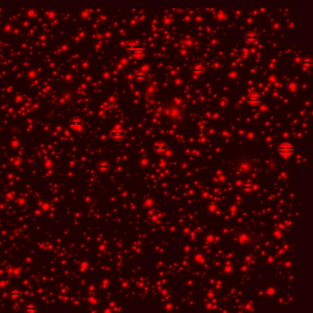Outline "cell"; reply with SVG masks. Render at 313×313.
<instances>
[{"label":"cell","mask_w":313,"mask_h":313,"mask_svg":"<svg viewBox=\"0 0 313 313\" xmlns=\"http://www.w3.org/2000/svg\"><path fill=\"white\" fill-rule=\"evenodd\" d=\"M125 49L132 56L137 59H142L147 53V51L143 46H142L139 43L132 42V41L126 43Z\"/></svg>","instance_id":"6da1fadb"},{"label":"cell","mask_w":313,"mask_h":313,"mask_svg":"<svg viewBox=\"0 0 313 313\" xmlns=\"http://www.w3.org/2000/svg\"><path fill=\"white\" fill-rule=\"evenodd\" d=\"M277 152L281 157H283L285 159H287L294 154L295 147H294L293 144H291L289 142H282L277 147Z\"/></svg>","instance_id":"7a4b0ae2"},{"label":"cell","mask_w":313,"mask_h":313,"mask_svg":"<svg viewBox=\"0 0 313 313\" xmlns=\"http://www.w3.org/2000/svg\"><path fill=\"white\" fill-rule=\"evenodd\" d=\"M262 97L257 93H250L246 98V101L251 106H258L262 102Z\"/></svg>","instance_id":"3957f363"},{"label":"cell","mask_w":313,"mask_h":313,"mask_svg":"<svg viewBox=\"0 0 313 313\" xmlns=\"http://www.w3.org/2000/svg\"><path fill=\"white\" fill-rule=\"evenodd\" d=\"M110 137L114 140V141H120L122 139H124L125 137V132L119 128V127H117L115 129H113L111 132H110Z\"/></svg>","instance_id":"277c9868"},{"label":"cell","mask_w":313,"mask_h":313,"mask_svg":"<svg viewBox=\"0 0 313 313\" xmlns=\"http://www.w3.org/2000/svg\"><path fill=\"white\" fill-rule=\"evenodd\" d=\"M69 125L73 129L80 130L83 127V120L81 119V118H79L77 116H75V117L71 118V119L69 120Z\"/></svg>","instance_id":"5b68a950"},{"label":"cell","mask_w":313,"mask_h":313,"mask_svg":"<svg viewBox=\"0 0 313 313\" xmlns=\"http://www.w3.org/2000/svg\"><path fill=\"white\" fill-rule=\"evenodd\" d=\"M21 295H22V293H21L20 289H18L17 287H13L8 291V297H10L11 300H14V301L18 300L21 297Z\"/></svg>","instance_id":"8992f818"},{"label":"cell","mask_w":313,"mask_h":313,"mask_svg":"<svg viewBox=\"0 0 313 313\" xmlns=\"http://www.w3.org/2000/svg\"><path fill=\"white\" fill-rule=\"evenodd\" d=\"M166 150H167V146L165 145L164 142H157L153 146V151L157 154H164L165 152H166Z\"/></svg>","instance_id":"52a82bcc"},{"label":"cell","mask_w":313,"mask_h":313,"mask_svg":"<svg viewBox=\"0 0 313 313\" xmlns=\"http://www.w3.org/2000/svg\"><path fill=\"white\" fill-rule=\"evenodd\" d=\"M24 311L25 312H28V313H33V312H36L37 311H38V308H37V306H36V304L35 303H33V302H27L25 305H24Z\"/></svg>","instance_id":"ba28073f"},{"label":"cell","mask_w":313,"mask_h":313,"mask_svg":"<svg viewBox=\"0 0 313 313\" xmlns=\"http://www.w3.org/2000/svg\"><path fill=\"white\" fill-rule=\"evenodd\" d=\"M98 169L100 172H107L109 169V164L105 160H100L98 163Z\"/></svg>","instance_id":"9c48e42d"},{"label":"cell","mask_w":313,"mask_h":313,"mask_svg":"<svg viewBox=\"0 0 313 313\" xmlns=\"http://www.w3.org/2000/svg\"><path fill=\"white\" fill-rule=\"evenodd\" d=\"M245 39H246V41H247L248 42H253V41H257L258 37H257V35H256L255 33L249 32L246 34V36H245Z\"/></svg>","instance_id":"30bf717a"},{"label":"cell","mask_w":313,"mask_h":313,"mask_svg":"<svg viewBox=\"0 0 313 313\" xmlns=\"http://www.w3.org/2000/svg\"><path fill=\"white\" fill-rule=\"evenodd\" d=\"M135 78H136L137 80H139V81L142 82V81H144V80L146 79V75H145V74H143V73L138 72V73L135 75Z\"/></svg>","instance_id":"8fae6325"},{"label":"cell","mask_w":313,"mask_h":313,"mask_svg":"<svg viewBox=\"0 0 313 313\" xmlns=\"http://www.w3.org/2000/svg\"><path fill=\"white\" fill-rule=\"evenodd\" d=\"M243 188L244 191H252L254 187H253V184H251V183H246V184L243 185Z\"/></svg>","instance_id":"7c38bea8"},{"label":"cell","mask_w":313,"mask_h":313,"mask_svg":"<svg viewBox=\"0 0 313 313\" xmlns=\"http://www.w3.org/2000/svg\"><path fill=\"white\" fill-rule=\"evenodd\" d=\"M302 65L306 67H311V59H304L302 61Z\"/></svg>","instance_id":"4fadbf2b"},{"label":"cell","mask_w":313,"mask_h":313,"mask_svg":"<svg viewBox=\"0 0 313 313\" xmlns=\"http://www.w3.org/2000/svg\"><path fill=\"white\" fill-rule=\"evenodd\" d=\"M87 267H88V264H87L86 261H83L82 263L80 264V269H81V271H85V270L87 269Z\"/></svg>","instance_id":"5bb4252c"},{"label":"cell","mask_w":313,"mask_h":313,"mask_svg":"<svg viewBox=\"0 0 313 313\" xmlns=\"http://www.w3.org/2000/svg\"><path fill=\"white\" fill-rule=\"evenodd\" d=\"M10 146L14 149L17 148V147L19 146V142H18V141H12V142H10Z\"/></svg>","instance_id":"9a60e30c"},{"label":"cell","mask_w":313,"mask_h":313,"mask_svg":"<svg viewBox=\"0 0 313 313\" xmlns=\"http://www.w3.org/2000/svg\"><path fill=\"white\" fill-rule=\"evenodd\" d=\"M45 165H46V167H51V161H50V160H47V161H46V163H45Z\"/></svg>","instance_id":"2e32d148"}]
</instances>
